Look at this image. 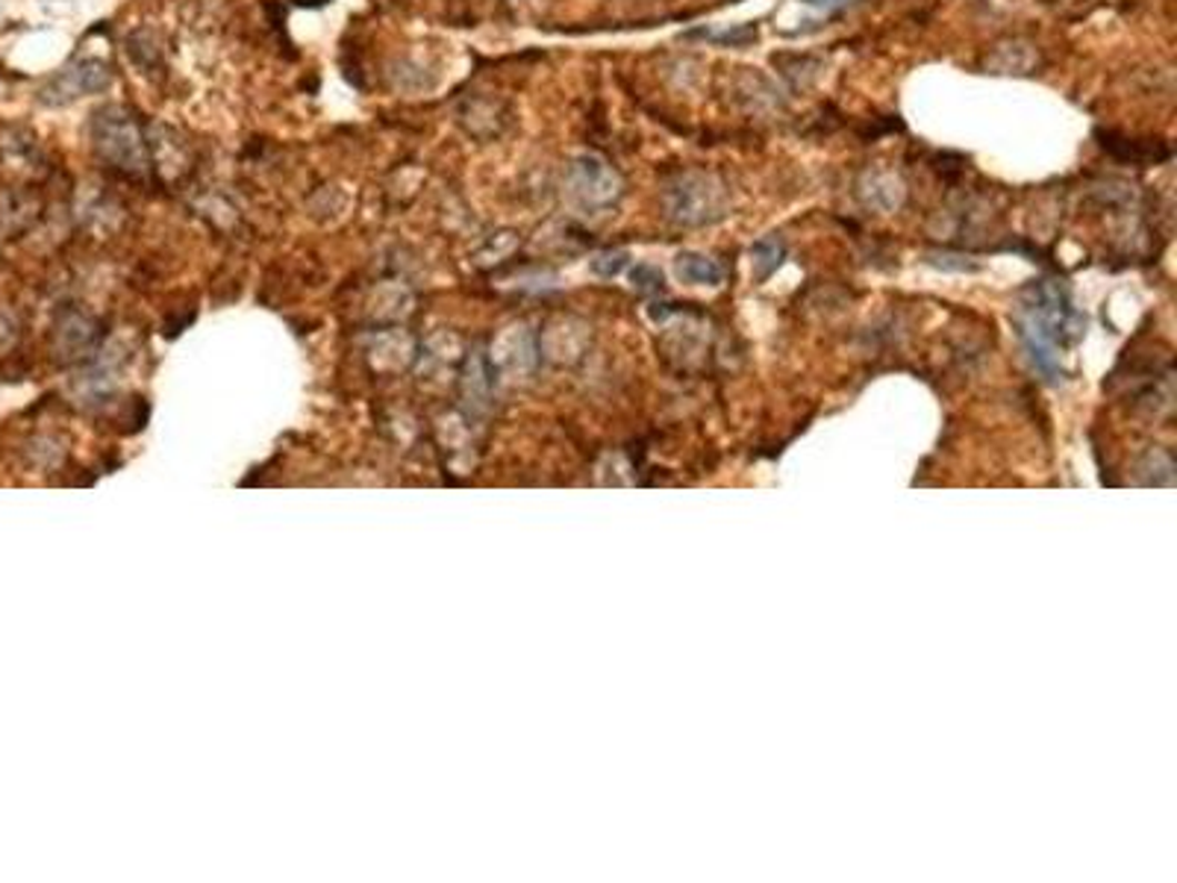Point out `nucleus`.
Instances as JSON below:
<instances>
[{
	"mask_svg": "<svg viewBox=\"0 0 1177 883\" xmlns=\"http://www.w3.org/2000/svg\"><path fill=\"white\" fill-rule=\"evenodd\" d=\"M692 36H704L706 42L733 44V48H740V44H748L757 39V27L740 24V27H733V30H722V33H715V30H695Z\"/></svg>",
	"mask_w": 1177,
	"mask_h": 883,
	"instance_id": "nucleus-9",
	"label": "nucleus"
},
{
	"mask_svg": "<svg viewBox=\"0 0 1177 883\" xmlns=\"http://www.w3.org/2000/svg\"><path fill=\"white\" fill-rule=\"evenodd\" d=\"M94 153L101 157L107 165L127 177H144L151 169V148H148V136L135 121V116L118 103H107L101 110H94L92 124H89Z\"/></svg>",
	"mask_w": 1177,
	"mask_h": 883,
	"instance_id": "nucleus-1",
	"label": "nucleus"
},
{
	"mask_svg": "<svg viewBox=\"0 0 1177 883\" xmlns=\"http://www.w3.org/2000/svg\"><path fill=\"white\" fill-rule=\"evenodd\" d=\"M801 3H807V7L813 9H824V12H839V9L851 7L854 0H801Z\"/></svg>",
	"mask_w": 1177,
	"mask_h": 883,
	"instance_id": "nucleus-12",
	"label": "nucleus"
},
{
	"mask_svg": "<svg viewBox=\"0 0 1177 883\" xmlns=\"http://www.w3.org/2000/svg\"><path fill=\"white\" fill-rule=\"evenodd\" d=\"M565 189H569L574 201L595 210V207H613L622 198L624 183L610 162L601 160L597 153H583V157H574L569 162Z\"/></svg>",
	"mask_w": 1177,
	"mask_h": 883,
	"instance_id": "nucleus-3",
	"label": "nucleus"
},
{
	"mask_svg": "<svg viewBox=\"0 0 1177 883\" xmlns=\"http://www.w3.org/2000/svg\"><path fill=\"white\" fill-rule=\"evenodd\" d=\"M857 192L866 207H875V210L883 212L898 210L901 201H904V183H901V177L883 169L866 171V174L859 177Z\"/></svg>",
	"mask_w": 1177,
	"mask_h": 883,
	"instance_id": "nucleus-5",
	"label": "nucleus"
},
{
	"mask_svg": "<svg viewBox=\"0 0 1177 883\" xmlns=\"http://www.w3.org/2000/svg\"><path fill=\"white\" fill-rule=\"evenodd\" d=\"M633 287L640 289V292H647V294H656V292H663V274L654 269V265H636L633 269Z\"/></svg>",
	"mask_w": 1177,
	"mask_h": 883,
	"instance_id": "nucleus-10",
	"label": "nucleus"
},
{
	"mask_svg": "<svg viewBox=\"0 0 1177 883\" xmlns=\"http://www.w3.org/2000/svg\"><path fill=\"white\" fill-rule=\"evenodd\" d=\"M112 86V68L110 62L103 59L85 57L74 59L71 66H66L57 77H51L44 89L39 92V101L48 103V107H66V103H74L85 94H101Z\"/></svg>",
	"mask_w": 1177,
	"mask_h": 883,
	"instance_id": "nucleus-4",
	"label": "nucleus"
},
{
	"mask_svg": "<svg viewBox=\"0 0 1177 883\" xmlns=\"http://www.w3.org/2000/svg\"><path fill=\"white\" fill-rule=\"evenodd\" d=\"M624 262H627V257L624 253H606V257H601V260H595V265L592 269L601 274V278H613V274H618V271L624 269Z\"/></svg>",
	"mask_w": 1177,
	"mask_h": 883,
	"instance_id": "nucleus-11",
	"label": "nucleus"
},
{
	"mask_svg": "<svg viewBox=\"0 0 1177 883\" xmlns=\"http://www.w3.org/2000/svg\"><path fill=\"white\" fill-rule=\"evenodd\" d=\"M751 257H754V265H757V278L765 280L781 265L783 257H786V244H783L777 235H768V239H763V242L751 248Z\"/></svg>",
	"mask_w": 1177,
	"mask_h": 883,
	"instance_id": "nucleus-8",
	"label": "nucleus"
},
{
	"mask_svg": "<svg viewBox=\"0 0 1177 883\" xmlns=\"http://www.w3.org/2000/svg\"><path fill=\"white\" fill-rule=\"evenodd\" d=\"M674 269H677V278L683 280V283H695V287H718L724 278V271L722 265L715 260H710V257H701V253H681L677 257V262H674Z\"/></svg>",
	"mask_w": 1177,
	"mask_h": 883,
	"instance_id": "nucleus-7",
	"label": "nucleus"
},
{
	"mask_svg": "<svg viewBox=\"0 0 1177 883\" xmlns=\"http://www.w3.org/2000/svg\"><path fill=\"white\" fill-rule=\"evenodd\" d=\"M665 210L683 228L713 224L727 215V185L713 174H681L665 185Z\"/></svg>",
	"mask_w": 1177,
	"mask_h": 883,
	"instance_id": "nucleus-2",
	"label": "nucleus"
},
{
	"mask_svg": "<svg viewBox=\"0 0 1177 883\" xmlns=\"http://www.w3.org/2000/svg\"><path fill=\"white\" fill-rule=\"evenodd\" d=\"M1039 66V51L1027 42H1004L986 57V68L993 74H1030Z\"/></svg>",
	"mask_w": 1177,
	"mask_h": 883,
	"instance_id": "nucleus-6",
	"label": "nucleus"
}]
</instances>
